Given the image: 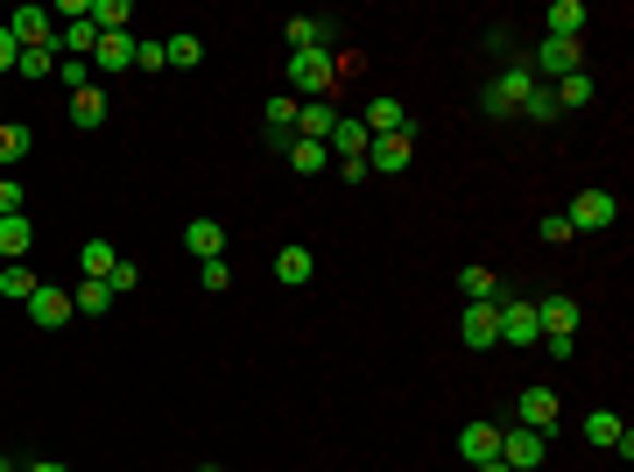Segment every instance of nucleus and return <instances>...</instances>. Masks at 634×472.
Returning a JSON list of instances; mask_svg holds the SVG:
<instances>
[{
    "label": "nucleus",
    "instance_id": "32",
    "mask_svg": "<svg viewBox=\"0 0 634 472\" xmlns=\"http://www.w3.org/2000/svg\"><path fill=\"white\" fill-rule=\"evenodd\" d=\"M493 289H501V275H493V269H459V297L465 303H487Z\"/></svg>",
    "mask_w": 634,
    "mask_h": 472
},
{
    "label": "nucleus",
    "instance_id": "34",
    "mask_svg": "<svg viewBox=\"0 0 634 472\" xmlns=\"http://www.w3.org/2000/svg\"><path fill=\"white\" fill-rule=\"evenodd\" d=\"M162 64H176V71L205 64V42H198V36H170V42H162Z\"/></svg>",
    "mask_w": 634,
    "mask_h": 472
},
{
    "label": "nucleus",
    "instance_id": "10",
    "mask_svg": "<svg viewBox=\"0 0 634 472\" xmlns=\"http://www.w3.org/2000/svg\"><path fill=\"white\" fill-rule=\"evenodd\" d=\"M359 162H367V176H402L410 170V135H374Z\"/></svg>",
    "mask_w": 634,
    "mask_h": 472
},
{
    "label": "nucleus",
    "instance_id": "36",
    "mask_svg": "<svg viewBox=\"0 0 634 472\" xmlns=\"http://www.w3.org/2000/svg\"><path fill=\"white\" fill-rule=\"evenodd\" d=\"M71 303H78L85 318H106V311H113V289H106V283H78V289H71Z\"/></svg>",
    "mask_w": 634,
    "mask_h": 472
},
{
    "label": "nucleus",
    "instance_id": "11",
    "mask_svg": "<svg viewBox=\"0 0 634 472\" xmlns=\"http://www.w3.org/2000/svg\"><path fill=\"white\" fill-rule=\"evenodd\" d=\"M359 127H367V135H410V107H402L395 92H381V99H367Z\"/></svg>",
    "mask_w": 634,
    "mask_h": 472
},
{
    "label": "nucleus",
    "instance_id": "12",
    "mask_svg": "<svg viewBox=\"0 0 634 472\" xmlns=\"http://www.w3.org/2000/svg\"><path fill=\"white\" fill-rule=\"evenodd\" d=\"M459 459H465V465L501 459V423H465V431H459Z\"/></svg>",
    "mask_w": 634,
    "mask_h": 472
},
{
    "label": "nucleus",
    "instance_id": "47",
    "mask_svg": "<svg viewBox=\"0 0 634 472\" xmlns=\"http://www.w3.org/2000/svg\"><path fill=\"white\" fill-rule=\"evenodd\" d=\"M0 472H22V465H14V459H8V451H0Z\"/></svg>",
    "mask_w": 634,
    "mask_h": 472
},
{
    "label": "nucleus",
    "instance_id": "20",
    "mask_svg": "<svg viewBox=\"0 0 634 472\" xmlns=\"http://www.w3.org/2000/svg\"><path fill=\"white\" fill-rule=\"evenodd\" d=\"M331 127H339V107H331V99H304V121H296V141H331Z\"/></svg>",
    "mask_w": 634,
    "mask_h": 472
},
{
    "label": "nucleus",
    "instance_id": "14",
    "mask_svg": "<svg viewBox=\"0 0 634 472\" xmlns=\"http://www.w3.org/2000/svg\"><path fill=\"white\" fill-rule=\"evenodd\" d=\"M296 121H304V99H296V92L268 99V141H276V149H290V141H296Z\"/></svg>",
    "mask_w": 634,
    "mask_h": 472
},
{
    "label": "nucleus",
    "instance_id": "31",
    "mask_svg": "<svg viewBox=\"0 0 634 472\" xmlns=\"http://www.w3.org/2000/svg\"><path fill=\"white\" fill-rule=\"evenodd\" d=\"M127 22H134L127 0H93V28H99V36H120Z\"/></svg>",
    "mask_w": 634,
    "mask_h": 472
},
{
    "label": "nucleus",
    "instance_id": "23",
    "mask_svg": "<svg viewBox=\"0 0 634 472\" xmlns=\"http://www.w3.org/2000/svg\"><path fill=\"white\" fill-rule=\"evenodd\" d=\"M593 92H599V85L585 78V71H571V78H557V85H550L557 113H578V107H593Z\"/></svg>",
    "mask_w": 634,
    "mask_h": 472
},
{
    "label": "nucleus",
    "instance_id": "2",
    "mask_svg": "<svg viewBox=\"0 0 634 472\" xmlns=\"http://www.w3.org/2000/svg\"><path fill=\"white\" fill-rule=\"evenodd\" d=\"M515 423L536 437H550L557 423H564V402H557V388H542V381H528V388L515 395Z\"/></svg>",
    "mask_w": 634,
    "mask_h": 472
},
{
    "label": "nucleus",
    "instance_id": "15",
    "mask_svg": "<svg viewBox=\"0 0 634 472\" xmlns=\"http://www.w3.org/2000/svg\"><path fill=\"white\" fill-rule=\"evenodd\" d=\"M282 42H290V57L296 50H331V22L325 14H296V22H282Z\"/></svg>",
    "mask_w": 634,
    "mask_h": 472
},
{
    "label": "nucleus",
    "instance_id": "26",
    "mask_svg": "<svg viewBox=\"0 0 634 472\" xmlns=\"http://www.w3.org/2000/svg\"><path fill=\"white\" fill-rule=\"evenodd\" d=\"M93 50H99V28H93V22H64L57 57H78V64H93Z\"/></svg>",
    "mask_w": 634,
    "mask_h": 472
},
{
    "label": "nucleus",
    "instance_id": "48",
    "mask_svg": "<svg viewBox=\"0 0 634 472\" xmlns=\"http://www.w3.org/2000/svg\"><path fill=\"white\" fill-rule=\"evenodd\" d=\"M198 472H219V465H198Z\"/></svg>",
    "mask_w": 634,
    "mask_h": 472
},
{
    "label": "nucleus",
    "instance_id": "42",
    "mask_svg": "<svg viewBox=\"0 0 634 472\" xmlns=\"http://www.w3.org/2000/svg\"><path fill=\"white\" fill-rule=\"evenodd\" d=\"M14 64H22V42H14V28L8 22H0V78H8V71Z\"/></svg>",
    "mask_w": 634,
    "mask_h": 472
},
{
    "label": "nucleus",
    "instance_id": "30",
    "mask_svg": "<svg viewBox=\"0 0 634 472\" xmlns=\"http://www.w3.org/2000/svg\"><path fill=\"white\" fill-rule=\"evenodd\" d=\"M0 297H8V303H28V297H36V275H28L22 261H0Z\"/></svg>",
    "mask_w": 634,
    "mask_h": 472
},
{
    "label": "nucleus",
    "instance_id": "1",
    "mask_svg": "<svg viewBox=\"0 0 634 472\" xmlns=\"http://www.w3.org/2000/svg\"><path fill=\"white\" fill-rule=\"evenodd\" d=\"M282 71H290V92L296 99H325L331 85H339V57H331V50H296Z\"/></svg>",
    "mask_w": 634,
    "mask_h": 472
},
{
    "label": "nucleus",
    "instance_id": "13",
    "mask_svg": "<svg viewBox=\"0 0 634 472\" xmlns=\"http://www.w3.org/2000/svg\"><path fill=\"white\" fill-rule=\"evenodd\" d=\"M120 71H134V36L120 28V36H99L93 50V78H120Z\"/></svg>",
    "mask_w": 634,
    "mask_h": 472
},
{
    "label": "nucleus",
    "instance_id": "35",
    "mask_svg": "<svg viewBox=\"0 0 634 472\" xmlns=\"http://www.w3.org/2000/svg\"><path fill=\"white\" fill-rule=\"evenodd\" d=\"M522 121H536V127H557L564 113H557V99H550V85H536V92L522 99Z\"/></svg>",
    "mask_w": 634,
    "mask_h": 472
},
{
    "label": "nucleus",
    "instance_id": "33",
    "mask_svg": "<svg viewBox=\"0 0 634 472\" xmlns=\"http://www.w3.org/2000/svg\"><path fill=\"white\" fill-rule=\"evenodd\" d=\"M325 162H331L325 141H290V170H296V176H317Z\"/></svg>",
    "mask_w": 634,
    "mask_h": 472
},
{
    "label": "nucleus",
    "instance_id": "29",
    "mask_svg": "<svg viewBox=\"0 0 634 472\" xmlns=\"http://www.w3.org/2000/svg\"><path fill=\"white\" fill-rule=\"evenodd\" d=\"M71 121H78V127H106V92H99V85L71 92Z\"/></svg>",
    "mask_w": 634,
    "mask_h": 472
},
{
    "label": "nucleus",
    "instance_id": "9",
    "mask_svg": "<svg viewBox=\"0 0 634 472\" xmlns=\"http://www.w3.org/2000/svg\"><path fill=\"white\" fill-rule=\"evenodd\" d=\"M28 318H36L42 332H57V324H71V318H78V303H71V289L36 283V297H28Z\"/></svg>",
    "mask_w": 634,
    "mask_h": 472
},
{
    "label": "nucleus",
    "instance_id": "4",
    "mask_svg": "<svg viewBox=\"0 0 634 472\" xmlns=\"http://www.w3.org/2000/svg\"><path fill=\"white\" fill-rule=\"evenodd\" d=\"M613 219H621L613 190H578V198H571V212H564V226H571V233H607Z\"/></svg>",
    "mask_w": 634,
    "mask_h": 472
},
{
    "label": "nucleus",
    "instance_id": "39",
    "mask_svg": "<svg viewBox=\"0 0 634 472\" xmlns=\"http://www.w3.org/2000/svg\"><path fill=\"white\" fill-rule=\"evenodd\" d=\"M14 212H28V190L14 176H0V219H14Z\"/></svg>",
    "mask_w": 634,
    "mask_h": 472
},
{
    "label": "nucleus",
    "instance_id": "5",
    "mask_svg": "<svg viewBox=\"0 0 634 472\" xmlns=\"http://www.w3.org/2000/svg\"><path fill=\"white\" fill-rule=\"evenodd\" d=\"M501 346H522V352H536V346H542V324H536V303L508 297V289H501Z\"/></svg>",
    "mask_w": 634,
    "mask_h": 472
},
{
    "label": "nucleus",
    "instance_id": "22",
    "mask_svg": "<svg viewBox=\"0 0 634 472\" xmlns=\"http://www.w3.org/2000/svg\"><path fill=\"white\" fill-rule=\"evenodd\" d=\"M310 275H317V254H310V247H282V254H276V283L304 289Z\"/></svg>",
    "mask_w": 634,
    "mask_h": 472
},
{
    "label": "nucleus",
    "instance_id": "43",
    "mask_svg": "<svg viewBox=\"0 0 634 472\" xmlns=\"http://www.w3.org/2000/svg\"><path fill=\"white\" fill-rule=\"evenodd\" d=\"M134 71H162V42H134Z\"/></svg>",
    "mask_w": 634,
    "mask_h": 472
},
{
    "label": "nucleus",
    "instance_id": "27",
    "mask_svg": "<svg viewBox=\"0 0 634 472\" xmlns=\"http://www.w3.org/2000/svg\"><path fill=\"white\" fill-rule=\"evenodd\" d=\"M28 149H36V135H28L22 121H0V176H8V170H14V162H22Z\"/></svg>",
    "mask_w": 634,
    "mask_h": 472
},
{
    "label": "nucleus",
    "instance_id": "44",
    "mask_svg": "<svg viewBox=\"0 0 634 472\" xmlns=\"http://www.w3.org/2000/svg\"><path fill=\"white\" fill-rule=\"evenodd\" d=\"M205 289H211V297H219V289H233V269H225V261H205Z\"/></svg>",
    "mask_w": 634,
    "mask_h": 472
},
{
    "label": "nucleus",
    "instance_id": "25",
    "mask_svg": "<svg viewBox=\"0 0 634 472\" xmlns=\"http://www.w3.org/2000/svg\"><path fill=\"white\" fill-rule=\"evenodd\" d=\"M28 247H36V226H28V212L0 219V261H22Z\"/></svg>",
    "mask_w": 634,
    "mask_h": 472
},
{
    "label": "nucleus",
    "instance_id": "46",
    "mask_svg": "<svg viewBox=\"0 0 634 472\" xmlns=\"http://www.w3.org/2000/svg\"><path fill=\"white\" fill-rule=\"evenodd\" d=\"M473 472H508V465H501V459H487V465H473Z\"/></svg>",
    "mask_w": 634,
    "mask_h": 472
},
{
    "label": "nucleus",
    "instance_id": "7",
    "mask_svg": "<svg viewBox=\"0 0 634 472\" xmlns=\"http://www.w3.org/2000/svg\"><path fill=\"white\" fill-rule=\"evenodd\" d=\"M571 71H585L578 64V42H550V36H542L536 57H528V78H536V85H557V78H571Z\"/></svg>",
    "mask_w": 634,
    "mask_h": 472
},
{
    "label": "nucleus",
    "instance_id": "40",
    "mask_svg": "<svg viewBox=\"0 0 634 472\" xmlns=\"http://www.w3.org/2000/svg\"><path fill=\"white\" fill-rule=\"evenodd\" d=\"M134 283H142V269H134V261H113V275H106V289H113V297H127Z\"/></svg>",
    "mask_w": 634,
    "mask_h": 472
},
{
    "label": "nucleus",
    "instance_id": "8",
    "mask_svg": "<svg viewBox=\"0 0 634 472\" xmlns=\"http://www.w3.org/2000/svg\"><path fill=\"white\" fill-rule=\"evenodd\" d=\"M542 459H550V437L522 431V423H508V431H501V465L508 472H536Z\"/></svg>",
    "mask_w": 634,
    "mask_h": 472
},
{
    "label": "nucleus",
    "instance_id": "24",
    "mask_svg": "<svg viewBox=\"0 0 634 472\" xmlns=\"http://www.w3.org/2000/svg\"><path fill=\"white\" fill-rule=\"evenodd\" d=\"M578 431H585V445H599V451H613V445H621V437H627V423H621V417H613V409H593V417H585V423H578Z\"/></svg>",
    "mask_w": 634,
    "mask_h": 472
},
{
    "label": "nucleus",
    "instance_id": "38",
    "mask_svg": "<svg viewBox=\"0 0 634 472\" xmlns=\"http://www.w3.org/2000/svg\"><path fill=\"white\" fill-rule=\"evenodd\" d=\"M57 85L85 92V85H99V78H93V64H78V57H57Z\"/></svg>",
    "mask_w": 634,
    "mask_h": 472
},
{
    "label": "nucleus",
    "instance_id": "17",
    "mask_svg": "<svg viewBox=\"0 0 634 472\" xmlns=\"http://www.w3.org/2000/svg\"><path fill=\"white\" fill-rule=\"evenodd\" d=\"M184 247L198 261H225V226H219V219H191V226H184Z\"/></svg>",
    "mask_w": 634,
    "mask_h": 472
},
{
    "label": "nucleus",
    "instance_id": "18",
    "mask_svg": "<svg viewBox=\"0 0 634 472\" xmlns=\"http://www.w3.org/2000/svg\"><path fill=\"white\" fill-rule=\"evenodd\" d=\"M8 28H14V42H22V50H42V42H50V8H14Z\"/></svg>",
    "mask_w": 634,
    "mask_h": 472
},
{
    "label": "nucleus",
    "instance_id": "3",
    "mask_svg": "<svg viewBox=\"0 0 634 472\" xmlns=\"http://www.w3.org/2000/svg\"><path fill=\"white\" fill-rule=\"evenodd\" d=\"M459 338H465L473 352L501 346V289H493L487 303H465V311H459Z\"/></svg>",
    "mask_w": 634,
    "mask_h": 472
},
{
    "label": "nucleus",
    "instance_id": "28",
    "mask_svg": "<svg viewBox=\"0 0 634 472\" xmlns=\"http://www.w3.org/2000/svg\"><path fill=\"white\" fill-rule=\"evenodd\" d=\"M113 240H85L78 247V269H85V283H106V275H113Z\"/></svg>",
    "mask_w": 634,
    "mask_h": 472
},
{
    "label": "nucleus",
    "instance_id": "45",
    "mask_svg": "<svg viewBox=\"0 0 634 472\" xmlns=\"http://www.w3.org/2000/svg\"><path fill=\"white\" fill-rule=\"evenodd\" d=\"M22 472H71V465H57V459H36V465H22Z\"/></svg>",
    "mask_w": 634,
    "mask_h": 472
},
{
    "label": "nucleus",
    "instance_id": "19",
    "mask_svg": "<svg viewBox=\"0 0 634 472\" xmlns=\"http://www.w3.org/2000/svg\"><path fill=\"white\" fill-rule=\"evenodd\" d=\"M542 22H550V42H578L585 36V0H550Z\"/></svg>",
    "mask_w": 634,
    "mask_h": 472
},
{
    "label": "nucleus",
    "instance_id": "37",
    "mask_svg": "<svg viewBox=\"0 0 634 472\" xmlns=\"http://www.w3.org/2000/svg\"><path fill=\"white\" fill-rule=\"evenodd\" d=\"M14 71H22V78H50V71H57V42H42V50H22V64H14Z\"/></svg>",
    "mask_w": 634,
    "mask_h": 472
},
{
    "label": "nucleus",
    "instance_id": "16",
    "mask_svg": "<svg viewBox=\"0 0 634 472\" xmlns=\"http://www.w3.org/2000/svg\"><path fill=\"white\" fill-rule=\"evenodd\" d=\"M536 324H542V338H571V332H578V303H571V297H542Z\"/></svg>",
    "mask_w": 634,
    "mask_h": 472
},
{
    "label": "nucleus",
    "instance_id": "21",
    "mask_svg": "<svg viewBox=\"0 0 634 472\" xmlns=\"http://www.w3.org/2000/svg\"><path fill=\"white\" fill-rule=\"evenodd\" d=\"M367 127H359V121H345V113H339V127H331V141H325V149L331 156H339V162H359V156H367Z\"/></svg>",
    "mask_w": 634,
    "mask_h": 472
},
{
    "label": "nucleus",
    "instance_id": "6",
    "mask_svg": "<svg viewBox=\"0 0 634 472\" xmlns=\"http://www.w3.org/2000/svg\"><path fill=\"white\" fill-rule=\"evenodd\" d=\"M528 92H536V78H528V64H508L501 78H493L487 92H479V107H487V113H522V99H528Z\"/></svg>",
    "mask_w": 634,
    "mask_h": 472
},
{
    "label": "nucleus",
    "instance_id": "41",
    "mask_svg": "<svg viewBox=\"0 0 634 472\" xmlns=\"http://www.w3.org/2000/svg\"><path fill=\"white\" fill-rule=\"evenodd\" d=\"M536 233H542V240H550V247H571V240H578V233H571V226H564V212H550V219H542V226H536Z\"/></svg>",
    "mask_w": 634,
    "mask_h": 472
}]
</instances>
